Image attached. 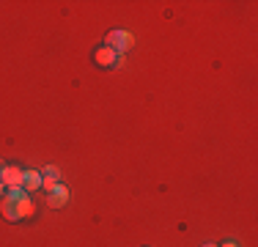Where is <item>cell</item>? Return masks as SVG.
Returning <instances> with one entry per match:
<instances>
[{
  "label": "cell",
  "mask_w": 258,
  "mask_h": 247,
  "mask_svg": "<svg viewBox=\"0 0 258 247\" xmlns=\"http://www.w3.org/2000/svg\"><path fill=\"white\" fill-rule=\"evenodd\" d=\"M94 64L102 66V69H118V66H124V58H121L115 49H110L107 44H104L94 52Z\"/></svg>",
  "instance_id": "1"
},
{
  "label": "cell",
  "mask_w": 258,
  "mask_h": 247,
  "mask_svg": "<svg viewBox=\"0 0 258 247\" xmlns=\"http://www.w3.org/2000/svg\"><path fill=\"white\" fill-rule=\"evenodd\" d=\"M107 47L115 49L118 55H124L126 49L135 47V36L126 33V30H110V33H107Z\"/></svg>",
  "instance_id": "2"
},
{
  "label": "cell",
  "mask_w": 258,
  "mask_h": 247,
  "mask_svg": "<svg viewBox=\"0 0 258 247\" xmlns=\"http://www.w3.org/2000/svg\"><path fill=\"white\" fill-rule=\"evenodd\" d=\"M22 168H17V165H6L3 173H0V184L3 187H22Z\"/></svg>",
  "instance_id": "3"
},
{
  "label": "cell",
  "mask_w": 258,
  "mask_h": 247,
  "mask_svg": "<svg viewBox=\"0 0 258 247\" xmlns=\"http://www.w3.org/2000/svg\"><path fill=\"white\" fill-rule=\"evenodd\" d=\"M66 203H69V190H66L63 184H58V187H55L52 193H47V206H52V209H63Z\"/></svg>",
  "instance_id": "4"
},
{
  "label": "cell",
  "mask_w": 258,
  "mask_h": 247,
  "mask_svg": "<svg viewBox=\"0 0 258 247\" xmlns=\"http://www.w3.org/2000/svg\"><path fill=\"white\" fill-rule=\"evenodd\" d=\"M58 181H60V170L55 168V165L44 168V173H41V190H44V193H52V190L58 187Z\"/></svg>",
  "instance_id": "5"
},
{
  "label": "cell",
  "mask_w": 258,
  "mask_h": 247,
  "mask_svg": "<svg viewBox=\"0 0 258 247\" xmlns=\"http://www.w3.org/2000/svg\"><path fill=\"white\" fill-rule=\"evenodd\" d=\"M0 214H3L6 220H20V214H17V198H9V195H3L0 198Z\"/></svg>",
  "instance_id": "6"
},
{
  "label": "cell",
  "mask_w": 258,
  "mask_h": 247,
  "mask_svg": "<svg viewBox=\"0 0 258 247\" xmlns=\"http://www.w3.org/2000/svg\"><path fill=\"white\" fill-rule=\"evenodd\" d=\"M22 190H25V193L41 190V173L39 170H25L22 173Z\"/></svg>",
  "instance_id": "7"
},
{
  "label": "cell",
  "mask_w": 258,
  "mask_h": 247,
  "mask_svg": "<svg viewBox=\"0 0 258 247\" xmlns=\"http://www.w3.org/2000/svg\"><path fill=\"white\" fill-rule=\"evenodd\" d=\"M17 214H20V220H28V217L36 214V206H33V201H30L28 195L17 198Z\"/></svg>",
  "instance_id": "8"
},
{
  "label": "cell",
  "mask_w": 258,
  "mask_h": 247,
  "mask_svg": "<svg viewBox=\"0 0 258 247\" xmlns=\"http://www.w3.org/2000/svg\"><path fill=\"white\" fill-rule=\"evenodd\" d=\"M6 195H9V198H22V195H25V190H22V187H9V193H6Z\"/></svg>",
  "instance_id": "9"
},
{
  "label": "cell",
  "mask_w": 258,
  "mask_h": 247,
  "mask_svg": "<svg viewBox=\"0 0 258 247\" xmlns=\"http://www.w3.org/2000/svg\"><path fill=\"white\" fill-rule=\"evenodd\" d=\"M217 247H239L236 242H225V244H217Z\"/></svg>",
  "instance_id": "10"
},
{
  "label": "cell",
  "mask_w": 258,
  "mask_h": 247,
  "mask_svg": "<svg viewBox=\"0 0 258 247\" xmlns=\"http://www.w3.org/2000/svg\"><path fill=\"white\" fill-rule=\"evenodd\" d=\"M6 195V187H3V184H0V198H3Z\"/></svg>",
  "instance_id": "11"
},
{
  "label": "cell",
  "mask_w": 258,
  "mask_h": 247,
  "mask_svg": "<svg viewBox=\"0 0 258 247\" xmlns=\"http://www.w3.org/2000/svg\"><path fill=\"white\" fill-rule=\"evenodd\" d=\"M3 168H6V162H3V159H0V173H3Z\"/></svg>",
  "instance_id": "12"
},
{
  "label": "cell",
  "mask_w": 258,
  "mask_h": 247,
  "mask_svg": "<svg viewBox=\"0 0 258 247\" xmlns=\"http://www.w3.org/2000/svg\"><path fill=\"white\" fill-rule=\"evenodd\" d=\"M204 247H217V244H212V242H206V244H204Z\"/></svg>",
  "instance_id": "13"
}]
</instances>
